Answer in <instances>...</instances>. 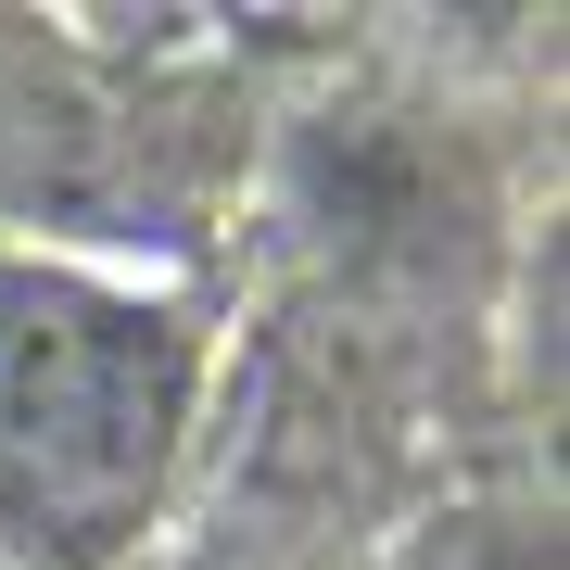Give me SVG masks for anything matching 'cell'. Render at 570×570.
<instances>
[{
    "instance_id": "1",
    "label": "cell",
    "mask_w": 570,
    "mask_h": 570,
    "mask_svg": "<svg viewBox=\"0 0 570 570\" xmlns=\"http://www.w3.org/2000/svg\"><path fill=\"white\" fill-rule=\"evenodd\" d=\"M178 305L77 266H0V546L26 570H115L190 444Z\"/></svg>"
}]
</instances>
